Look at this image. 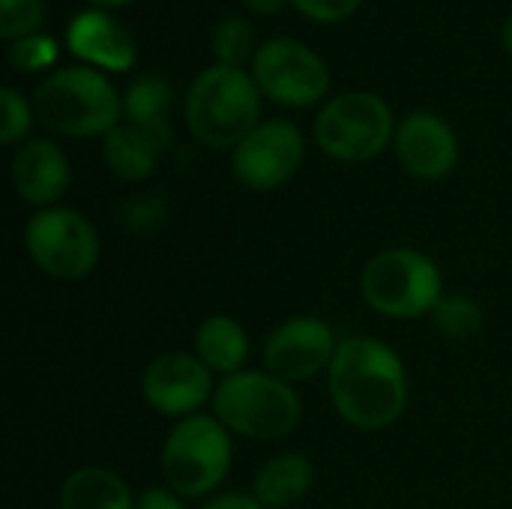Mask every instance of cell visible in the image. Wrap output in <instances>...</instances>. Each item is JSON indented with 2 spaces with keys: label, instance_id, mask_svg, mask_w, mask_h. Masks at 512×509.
I'll list each match as a JSON object with an SVG mask.
<instances>
[{
  "label": "cell",
  "instance_id": "obj_1",
  "mask_svg": "<svg viewBox=\"0 0 512 509\" xmlns=\"http://www.w3.org/2000/svg\"><path fill=\"white\" fill-rule=\"evenodd\" d=\"M330 399L345 423L363 432L393 426L408 405V372L399 354L372 336H348L330 363Z\"/></svg>",
  "mask_w": 512,
  "mask_h": 509
},
{
  "label": "cell",
  "instance_id": "obj_2",
  "mask_svg": "<svg viewBox=\"0 0 512 509\" xmlns=\"http://www.w3.org/2000/svg\"><path fill=\"white\" fill-rule=\"evenodd\" d=\"M33 114L57 135L93 138L120 126L123 102L99 69L69 66L39 81L33 90Z\"/></svg>",
  "mask_w": 512,
  "mask_h": 509
},
{
  "label": "cell",
  "instance_id": "obj_3",
  "mask_svg": "<svg viewBox=\"0 0 512 509\" xmlns=\"http://www.w3.org/2000/svg\"><path fill=\"white\" fill-rule=\"evenodd\" d=\"M261 117V90L237 66L204 69L186 93V123L192 135L213 150H234Z\"/></svg>",
  "mask_w": 512,
  "mask_h": 509
},
{
  "label": "cell",
  "instance_id": "obj_4",
  "mask_svg": "<svg viewBox=\"0 0 512 509\" xmlns=\"http://www.w3.org/2000/svg\"><path fill=\"white\" fill-rule=\"evenodd\" d=\"M213 417L240 438L279 441L300 426L303 402L297 390L270 372H237L213 393Z\"/></svg>",
  "mask_w": 512,
  "mask_h": 509
},
{
  "label": "cell",
  "instance_id": "obj_5",
  "mask_svg": "<svg viewBox=\"0 0 512 509\" xmlns=\"http://www.w3.org/2000/svg\"><path fill=\"white\" fill-rule=\"evenodd\" d=\"M360 291L378 315L393 321H414L432 315L444 297V276L429 255L396 246L378 252L363 267Z\"/></svg>",
  "mask_w": 512,
  "mask_h": 509
},
{
  "label": "cell",
  "instance_id": "obj_6",
  "mask_svg": "<svg viewBox=\"0 0 512 509\" xmlns=\"http://www.w3.org/2000/svg\"><path fill=\"white\" fill-rule=\"evenodd\" d=\"M231 432L213 414L177 420L162 447V474L180 498L213 495L231 471Z\"/></svg>",
  "mask_w": 512,
  "mask_h": 509
},
{
  "label": "cell",
  "instance_id": "obj_7",
  "mask_svg": "<svg viewBox=\"0 0 512 509\" xmlns=\"http://www.w3.org/2000/svg\"><path fill=\"white\" fill-rule=\"evenodd\" d=\"M390 105L366 90H348L330 99L315 120L318 147L339 162L375 159L393 138Z\"/></svg>",
  "mask_w": 512,
  "mask_h": 509
},
{
  "label": "cell",
  "instance_id": "obj_8",
  "mask_svg": "<svg viewBox=\"0 0 512 509\" xmlns=\"http://www.w3.org/2000/svg\"><path fill=\"white\" fill-rule=\"evenodd\" d=\"M33 264L54 279H84L96 270L102 246L93 222L72 207L36 210L24 228Z\"/></svg>",
  "mask_w": 512,
  "mask_h": 509
},
{
  "label": "cell",
  "instance_id": "obj_9",
  "mask_svg": "<svg viewBox=\"0 0 512 509\" xmlns=\"http://www.w3.org/2000/svg\"><path fill=\"white\" fill-rule=\"evenodd\" d=\"M252 78L261 96L288 108L315 105L330 87V72L324 60L303 42L285 36L270 39L255 51Z\"/></svg>",
  "mask_w": 512,
  "mask_h": 509
},
{
  "label": "cell",
  "instance_id": "obj_10",
  "mask_svg": "<svg viewBox=\"0 0 512 509\" xmlns=\"http://www.w3.org/2000/svg\"><path fill=\"white\" fill-rule=\"evenodd\" d=\"M303 153H306V144L294 123L267 120V123H258L234 147L231 171L243 186L255 192H273L297 174Z\"/></svg>",
  "mask_w": 512,
  "mask_h": 509
},
{
  "label": "cell",
  "instance_id": "obj_11",
  "mask_svg": "<svg viewBox=\"0 0 512 509\" xmlns=\"http://www.w3.org/2000/svg\"><path fill=\"white\" fill-rule=\"evenodd\" d=\"M333 327L315 315H300L279 324L264 345V372L276 375L285 384L309 381L330 369L336 357Z\"/></svg>",
  "mask_w": 512,
  "mask_h": 509
},
{
  "label": "cell",
  "instance_id": "obj_12",
  "mask_svg": "<svg viewBox=\"0 0 512 509\" xmlns=\"http://www.w3.org/2000/svg\"><path fill=\"white\" fill-rule=\"evenodd\" d=\"M141 393L147 405L174 420H186L201 414L207 402H213V372L195 357L183 351H171L156 357L141 378Z\"/></svg>",
  "mask_w": 512,
  "mask_h": 509
},
{
  "label": "cell",
  "instance_id": "obj_13",
  "mask_svg": "<svg viewBox=\"0 0 512 509\" xmlns=\"http://www.w3.org/2000/svg\"><path fill=\"white\" fill-rule=\"evenodd\" d=\"M396 153L408 174L420 180H441L459 162V141L444 117L414 111L396 129Z\"/></svg>",
  "mask_w": 512,
  "mask_h": 509
},
{
  "label": "cell",
  "instance_id": "obj_14",
  "mask_svg": "<svg viewBox=\"0 0 512 509\" xmlns=\"http://www.w3.org/2000/svg\"><path fill=\"white\" fill-rule=\"evenodd\" d=\"M72 180V168L66 153L48 138L24 141L12 156V186L21 201L45 210L54 207Z\"/></svg>",
  "mask_w": 512,
  "mask_h": 509
},
{
  "label": "cell",
  "instance_id": "obj_15",
  "mask_svg": "<svg viewBox=\"0 0 512 509\" xmlns=\"http://www.w3.org/2000/svg\"><path fill=\"white\" fill-rule=\"evenodd\" d=\"M66 45L78 60H87L108 72L132 69L138 48L129 30L105 9H84L66 27Z\"/></svg>",
  "mask_w": 512,
  "mask_h": 509
},
{
  "label": "cell",
  "instance_id": "obj_16",
  "mask_svg": "<svg viewBox=\"0 0 512 509\" xmlns=\"http://www.w3.org/2000/svg\"><path fill=\"white\" fill-rule=\"evenodd\" d=\"M315 480V468L303 453H285L261 465L252 483V495L264 509L294 507Z\"/></svg>",
  "mask_w": 512,
  "mask_h": 509
},
{
  "label": "cell",
  "instance_id": "obj_17",
  "mask_svg": "<svg viewBox=\"0 0 512 509\" xmlns=\"http://www.w3.org/2000/svg\"><path fill=\"white\" fill-rule=\"evenodd\" d=\"M195 357L213 375H237L249 357V336L243 324L231 315H210L195 336Z\"/></svg>",
  "mask_w": 512,
  "mask_h": 509
},
{
  "label": "cell",
  "instance_id": "obj_18",
  "mask_svg": "<svg viewBox=\"0 0 512 509\" xmlns=\"http://www.w3.org/2000/svg\"><path fill=\"white\" fill-rule=\"evenodd\" d=\"M168 105H171V87L159 75H141L129 84L123 96V114L126 120L147 132L153 141H159L162 150L171 147V123H168Z\"/></svg>",
  "mask_w": 512,
  "mask_h": 509
},
{
  "label": "cell",
  "instance_id": "obj_19",
  "mask_svg": "<svg viewBox=\"0 0 512 509\" xmlns=\"http://www.w3.org/2000/svg\"><path fill=\"white\" fill-rule=\"evenodd\" d=\"M60 509H135L126 480L108 468H78L60 489Z\"/></svg>",
  "mask_w": 512,
  "mask_h": 509
},
{
  "label": "cell",
  "instance_id": "obj_20",
  "mask_svg": "<svg viewBox=\"0 0 512 509\" xmlns=\"http://www.w3.org/2000/svg\"><path fill=\"white\" fill-rule=\"evenodd\" d=\"M159 141H153L147 132L135 129L132 123H120L105 135V165L120 180H144L156 171L159 162Z\"/></svg>",
  "mask_w": 512,
  "mask_h": 509
},
{
  "label": "cell",
  "instance_id": "obj_21",
  "mask_svg": "<svg viewBox=\"0 0 512 509\" xmlns=\"http://www.w3.org/2000/svg\"><path fill=\"white\" fill-rule=\"evenodd\" d=\"M432 321L438 333H444L447 339L468 342L483 330V309L468 294H444L432 309Z\"/></svg>",
  "mask_w": 512,
  "mask_h": 509
},
{
  "label": "cell",
  "instance_id": "obj_22",
  "mask_svg": "<svg viewBox=\"0 0 512 509\" xmlns=\"http://www.w3.org/2000/svg\"><path fill=\"white\" fill-rule=\"evenodd\" d=\"M255 48V33H252V24L240 15H231V18H222L213 30V54L222 66H237L249 60ZM255 57V54H252Z\"/></svg>",
  "mask_w": 512,
  "mask_h": 509
},
{
  "label": "cell",
  "instance_id": "obj_23",
  "mask_svg": "<svg viewBox=\"0 0 512 509\" xmlns=\"http://www.w3.org/2000/svg\"><path fill=\"white\" fill-rule=\"evenodd\" d=\"M45 18L42 0H0V36L3 39H24L39 30Z\"/></svg>",
  "mask_w": 512,
  "mask_h": 509
},
{
  "label": "cell",
  "instance_id": "obj_24",
  "mask_svg": "<svg viewBox=\"0 0 512 509\" xmlns=\"http://www.w3.org/2000/svg\"><path fill=\"white\" fill-rule=\"evenodd\" d=\"M0 111H3V123H0V141L3 144H18L24 141V135L33 126V102H27L18 90L3 87L0 90Z\"/></svg>",
  "mask_w": 512,
  "mask_h": 509
},
{
  "label": "cell",
  "instance_id": "obj_25",
  "mask_svg": "<svg viewBox=\"0 0 512 509\" xmlns=\"http://www.w3.org/2000/svg\"><path fill=\"white\" fill-rule=\"evenodd\" d=\"M9 60L21 72H36V69H45V66H51L57 60V45H54L51 36L33 33V36H24V39L12 42Z\"/></svg>",
  "mask_w": 512,
  "mask_h": 509
},
{
  "label": "cell",
  "instance_id": "obj_26",
  "mask_svg": "<svg viewBox=\"0 0 512 509\" xmlns=\"http://www.w3.org/2000/svg\"><path fill=\"white\" fill-rule=\"evenodd\" d=\"M291 3H294L306 18L333 24V21H345L363 0H291Z\"/></svg>",
  "mask_w": 512,
  "mask_h": 509
},
{
  "label": "cell",
  "instance_id": "obj_27",
  "mask_svg": "<svg viewBox=\"0 0 512 509\" xmlns=\"http://www.w3.org/2000/svg\"><path fill=\"white\" fill-rule=\"evenodd\" d=\"M135 509H186V504L171 489H147L135 498Z\"/></svg>",
  "mask_w": 512,
  "mask_h": 509
},
{
  "label": "cell",
  "instance_id": "obj_28",
  "mask_svg": "<svg viewBox=\"0 0 512 509\" xmlns=\"http://www.w3.org/2000/svg\"><path fill=\"white\" fill-rule=\"evenodd\" d=\"M201 509H264L255 495H243V492H225V495H216L210 498Z\"/></svg>",
  "mask_w": 512,
  "mask_h": 509
},
{
  "label": "cell",
  "instance_id": "obj_29",
  "mask_svg": "<svg viewBox=\"0 0 512 509\" xmlns=\"http://www.w3.org/2000/svg\"><path fill=\"white\" fill-rule=\"evenodd\" d=\"M252 12H258V15H276V12H282L285 9V3L288 0H243Z\"/></svg>",
  "mask_w": 512,
  "mask_h": 509
},
{
  "label": "cell",
  "instance_id": "obj_30",
  "mask_svg": "<svg viewBox=\"0 0 512 509\" xmlns=\"http://www.w3.org/2000/svg\"><path fill=\"white\" fill-rule=\"evenodd\" d=\"M96 9H105V6H123V3H132V0H90Z\"/></svg>",
  "mask_w": 512,
  "mask_h": 509
},
{
  "label": "cell",
  "instance_id": "obj_31",
  "mask_svg": "<svg viewBox=\"0 0 512 509\" xmlns=\"http://www.w3.org/2000/svg\"><path fill=\"white\" fill-rule=\"evenodd\" d=\"M504 42H507V48H510L512 54V15L507 18V24H504Z\"/></svg>",
  "mask_w": 512,
  "mask_h": 509
}]
</instances>
